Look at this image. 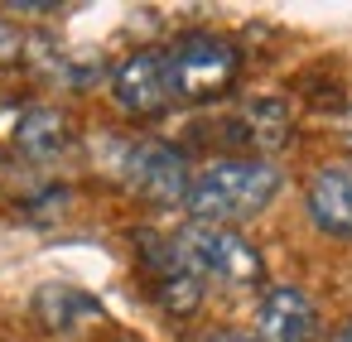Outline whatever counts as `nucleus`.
Instances as JSON below:
<instances>
[{"mask_svg":"<svg viewBox=\"0 0 352 342\" xmlns=\"http://www.w3.org/2000/svg\"><path fill=\"white\" fill-rule=\"evenodd\" d=\"M275 193H280V169H275L270 159L227 155V159H212L203 174H193L184 203H188L193 222L232 227V222H241V217H256Z\"/></svg>","mask_w":352,"mask_h":342,"instance_id":"1","label":"nucleus"},{"mask_svg":"<svg viewBox=\"0 0 352 342\" xmlns=\"http://www.w3.org/2000/svg\"><path fill=\"white\" fill-rule=\"evenodd\" d=\"M179 255L198 280H217L232 289H251L265 280L261 251L236 231V227H212V222H188L179 236Z\"/></svg>","mask_w":352,"mask_h":342,"instance_id":"2","label":"nucleus"},{"mask_svg":"<svg viewBox=\"0 0 352 342\" xmlns=\"http://www.w3.org/2000/svg\"><path fill=\"white\" fill-rule=\"evenodd\" d=\"M169 63V82H174V97H188V102H208V97H222L236 73H241V54L232 39L222 34H184L174 39V49L164 54Z\"/></svg>","mask_w":352,"mask_h":342,"instance_id":"3","label":"nucleus"},{"mask_svg":"<svg viewBox=\"0 0 352 342\" xmlns=\"http://www.w3.org/2000/svg\"><path fill=\"white\" fill-rule=\"evenodd\" d=\"M121 179L155 207H174L188 198V155L174 150L169 140H135L121 150Z\"/></svg>","mask_w":352,"mask_h":342,"instance_id":"4","label":"nucleus"},{"mask_svg":"<svg viewBox=\"0 0 352 342\" xmlns=\"http://www.w3.org/2000/svg\"><path fill=\"white\" fill-rule=\"evenodd\" d=\"M111 97L126 116H160L169 102H174V82H169V63L164 54L145 49V54H131L116 73H111Z\"/></svg>","mask_w":352,"mask_h":342,"instance_id":"5","label":"nucleus"},{"mask_svg":"<svg viewBox=\"0 0 352 342\" xmlns=\"http://www.w3.org/2000/svg\"><path fill=\"white\" fill-rule=\"evenodd\" d=\"M318 332V308L294 284H270L256 304V342H309Z\"/></svg>","mask_w":352,"mask_h":342,"instance_id":"6","label":"nucleus"},{"mask_svg":"<svg viewBox=\"0 0 352 342\" xmlns=\"http://www.w3.org/2000/svg\"><path fill=\"white\" fill-rule=\"evenodd\" d=\"M304 203H309V217H314L318 231L352 241V164H323V169H314Z\"/></svg>","mask_w":352,"mask_h":342,"instance_id":"7","label":"nucleus"},{"mask_svg":"<svg viewBox=\"0 0 352 342\" xmlns=\"http://www.w3.org/2000/svg\"><path fill=\"white\" fill-rule=\"evenodd\" d=\"M227 126H236V130H232V140L251 145V150H256V159H265V155L285 150V145H289V135H294V126H289V106H285V102H275V97H256V102H246V106H241V116H236V121H227Z\"/></svg>","mask_w":352,"mask_h":342,"instance_id":"8","label":"nucleus"},{"mask_svg":"<svg viewBox=\"0 0 352 342\" xmlns=\"http://www.w3.org/2000/svg\"><path fill=\"white\" fill-rule=\"evenodd\" d=\"M10 140L30 159H54V155L68 150L73 126H68V116L58 106H20L15 121H10Z\"/></svg>","mask_w":352,"mask_h":342,"instance_id":"9","label":"nucleus"},{"mask_svg":"<svg viewBox=\"0 0 352 342\" xmlns=\"http://www.w3.org/2000/svg\"><path fill=\"white\" fill-rule=\"evenodd\" d=\"M34 318L49 328V332H73L82 323H97L102 318V304L73 284H44L34 294Z\"/></svg>","mask_w":352,"mask_h":342,"instance_id":"10","label":"nucleus"},{"mask_svg":"<svg viewBox=\"0 0 352 342\" xmlns=\"http://www.w3.org/2000/svg\"><path fill=\"white\" fill-rule=\"evenodd\" d=\"M155 299H160L164 313L184 318V313H193V308L203 304V280H198L188 265H179V270H169V275L155 280Z\"/></svg>","mask_w":352,"mask_h":342,"instance_id":"11","label":"nucleus"},{"mask_svg":"<svg viewBox=\"0 0 352 342\" xmlns=\"http://www.w3.org/2000/svg\"><path fill=\"white\" fill-rule=\"evenodd\" d=\"M25 30L15 25V20H6V15H0V68H10V63H20L25 58Z\"/></svg>","mask_w":352,"mask_h":342,"instance_id":"12","label":"nucleus"},{"mask_svg":"<svg viewBox=\"0 0 352 342\" xmlns=\"http://www.w3.org/2000/svg\"><path fill=\"white\" fill-rule=\"evenodd\" d=\"M0 10H15V15H54L58 0H6Z\"/></svg>","mask_w":352,"mask_h":342,"instance_id":"13","label":"nucleus"},{"mask_svg":"<svg viewBox=\"0 0 352 342\" xmlns=\"http://www.w3.org/2000/svg\"><path fill=\"white\" fill-rule=\"evenodd\" d=\"M208 342H256V337H246V332H232V328H227V332H212Z\"/></svg>","mask_w":352,"mask_h":342,"instance_id":"14","label":"nucleus"},{"mask_svg":"<svg viewBox=\"0 0 352 342\" xmlns=\"http://www.w3.org/2000/svg\"><path fill=\"white\" fill-rule=\"evenodd\" d=\"M328 342H352V318H347V323H342V328H338V332H333Z\"/></svg>","mask_w":352,"mask_h":342,"instance_id":"15","label":"nucleus"},{"mask_svg":"<svg viewBox=\"0 0 352 342\" xmlns=\"http://www.w3.org/2000/svg\"><path fill=\"white\" fill-rule=\"evenodd\" d=\"M342 135H347V145H352V111L342 116Z\"/></svg>","mask_w":352,"mask_h":342,"instance_id":"16","label":"nucleus"}]
</instances>
